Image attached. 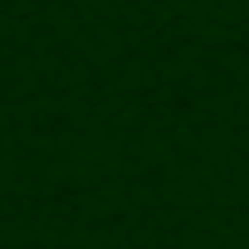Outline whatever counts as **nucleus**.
Instances as JSON below:
<instances>
[]
</instances>
